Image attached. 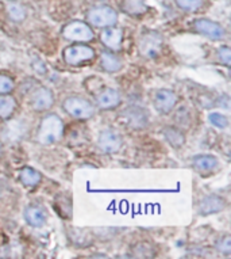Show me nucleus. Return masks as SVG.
Returning <instances> with one entry per match:
<instances>
[{
	"instance_id": "f257e3e1",
	"label": "nucleus",
	"mask_w": 231,
	"mask_h": 259,
	"mask_svg": "<svg viewBox=\"0 0 231 259\" xmlns=\"http://www.w3.org/2000/svg\"><path fill=\"white\" fill-rule=\"evenodd\" d=\"M64 136V122L57 114H47L41 119L37 132V141L41 145H53Z\"/></svg>"
},
{
	"instance_id": "f03ea898",
	"label": "nucleus",
	"mask_w": 231,
	"mask_h": 259,
	"mask_svg": "<svg viewBox=\"0 0 231 259\" xmlns=\"http://www.w3.org/2000/svg\"><path fill=\"white\" fill-rule=\"evenodd\" d=\"M63 109L67 114H69L72 118L79 119V121H87L92 118L95 115V105L91 101L79 97V95H71L68 97L63 103Z\"/></svg>"
},
{
	"instance_id": "7ed1b4c3",
	"label": "nucleus",
	"mask_w": 231,
	"mask_h": 259,
	"mask_svg": "<svg viewBox=\"0 0 231 259\" xmlns=\"http://www.w3.org/2000/svg\"><path fill=\"white\" fill-rule=\"evenodd\" d=\"M164 48V38L156 30H146L143 31L138 39L139 55L146 59H156L158 57Z\"/></svg>"
},
{
	"instance_id": "20e7f679",
	"label": "nucleus",
	"mask_w": 231,
	"mask_h": 259,
	"mask_svg": "<svg viewBox=\"0 0 231 259\" xmlns=\"http://www.w3.org/2000/svg\"><path fill=\"white\" fill-rule=\"evenodd\" d=\"M87 21L93 27L104 29L118 23V13L109 6H97L89 10L87 14Z\"/></svg>"
},
{
	"instance_id": "39448f33",
	"label": "nucleus",
	"mask_w": 231,
	"mask_h": 259,
	"mask_svg": "<svg viewBox=\"0 0 231 259\" xmlns=\"http://www.w3.org/2000/svg\"><path fill=\"white\" fill-rule=\"evenodd\" d=\"M64 61L71 65V67H80L83 64L89 63L96 57V52L95 49L88 45H83V44H77V45H72L64 49L63 52Z\"/></svg>"
},
{
	"instance_id": "423d86ee",
	"label": "nucleus",
	"mask_w": 231,
	"mask_h": 259,
	"mask_svg": "<svg viewBox=\"0 0 231 259\" xmlns=\"http://www.w3.org/2000/svg\"><path fill=\"white\" fill-rule=\"evenodd\" d=\"M63 37L72 42H89L95 38L92 27L81 21H72L64 26Z\"/></svg>"
},
{
	"instance_id": "0eeeda50",
	"label": "nucleus",
	"mask_w": 231,
	"mask_h": 259,
	"mask_svg": "<svg viewBox=\"0 0 231 259\" xmlns=\"http://www.w3.org/2000/svg\"><path fill=\"white\" fill-rule=\"evenodd\" d=\"M194 30L203 37L211 39V41H222L226 38V30L220 23L208 19V18H199L195 19Z\"/></svg>"
},
{
	"instance_id": "6e6552de",
	"label": "nucleus",
	"mask_w": 231,
	"mask_h": 259,
	"mask_svg": "<svg viewBox=\"0 0 231 259\" xmlns=\"http://www.w3.org/2000/svg\"><path fill=\"white\" fill-rule=\"evenodd\" d=\"M121 117H122L123 122L131 129H145L150 121V114H149L147 109L138 106V105L127 106L121 113Z\"/></svg>"
},
{
	"instance_id": "1a4fd4ad",
	"label": "nucleus",
	"mask_w": 231,
	"mask_h": 259,
	"mask_svg": "<svg viewBox=\"0 0 231 259\" xmlns=\"http://www.w3.org/2000/svg\"><path fill=\"white\" fill-rule=\"evenodd\" d=\"M97 144H99V148L103 152L117 153L122 148L123 137L117 129H113V127H105V129L100 131V133H99Z\"/></svg>"
},
{
	"instance_id": "9d476101",
	"label": "nucleus",
	"mask_w": 231,
	"mask_h": 259,
	"mask_svg": "<svg viewBox=\"0 0 231 259\" xmlns=\"http://www.w3.org/2000/svg\"><path fill=\"white\" fill-rule=\"evenodd\" d=\"M30 105L33 107V110L38 111V113L50 110L53 105H54V94L50 89L41 85V87H38L31 93Z\"/></svg>"
},
{
	"instance_id": "9b49d317",
	"label": "nucleus",
	"mask_w": 231,
	"mask_h": 259,
	"mask_svg": "<svg viewBox=\"0 0 231 259\" xmlns=\"http://www.w3.org/2000/svg\"><path fill=\"white\" fill-rule=\"evenodd\" d=\"M179 97L172 90L161 89L154 94L153 105L160 114H169L177 105Z\"/></svg>"
},
{
	"instance_id": "f8f14e48",
	"label": "nucleus",
	"mask_w": 231,
	"mask_h": 259,
	"mask_svg": "<svg viewBox=\"0 0 231 259\" xmlns=\"http://www.w3.org/2000/svg\"><path fill=\"white\" fill-rule=\"evenodd\" d=\"M191 164L196 172L202 174L203 177H207V175L214 174L219 170L220 161L214 155H196L192 157Z\"/></svg>"
},
{
	"instance_id": "ddd939ff",
	"label": "nucleus",
	"mask_w": 231,
	"mask_h": 259,
	"mask_svg": "<svg viewBox=\"0 0 231 259\" xmlns=\"http://www.w3.org/2000/svg\"><path fill=\"white\" fill-rule=\"evenodd\" d=\"M226 208V200L218 194L204 196L198 204V213L200 216H210L215 213L222 212Z\"/></svg>"
},
{
	"instance_id": "4468645a",
	"label": "nucleus",
	"mask_w": 231,
	"mask_h": 259,
	"mask_svg": "<svg viewBox=\"0 0 231 259\" xmlns=\"http://www.w3.org/2000/svg\"><path fill=\"white\" fill-rule=\"evenodd\" d=\"M100 41L108 51L119 52L122 49L123 30L117 26H109L101 29Z\"/></svg>"
},
{
	"instance_id": "2eb2a0df",
	"label": "nucleus",
	"mask_w": 231,
	"mask_h": 259,
	"mask_svg": "<svg viewBox=\"0 0 231 259\" xmlns=\"http://www.w3.org/2000/svg\"><path fill=\"white\" fill-rule=\"evenodd\" d=\"M95 102L100 110H112L122 103V97L118 90L107 87L95 97Z\"/></svg>"
},
{
	"instance_id": "dca6fc26",
	"label": "nucleus",
	"mask_w": 231,
	"mask_h": 259,
	"mask_svg": "<svg viewBox=\"0 0 231 259\" xmlns=\"http://www.w3.org/2000/svg\"><path fill=\"white\" fill-rule=\"evenodd\" d=\"M27 131H29V126L23 119H13L6 123L3 133H2V139L9 143H17L26 136Z\"/></svg>"
},
{
	"instance_id": "f3484780",
	"label": "nucleus",
	"mask_w": 231,
	"mask_h": 259,
	"mask_svg": "<svg viewBox=\"0 0 231 259\" xmlns=\"http://www.w3.org/2000/svg\"><path fill=\"white\" fill-rule=\"evenodd\" d=\"M25 221L30 227L33 228H41L46 224L47 221V213L42 205L38 204H30L23 212Z\"/></svg>"
},
{
	"instance_id": "a211bd4d",
	"label": "nucleus",
	"mask_w": 231,
	"mask_h": 259,
	"mask_svg": "<svg viewBox=\"0 0 231 259\" xmlns=\"http://www.w3.org/2000/svg\"><path fill=\"white\" fill-rule=\"evenodd\" d=\"M100 67L107 73H117L123 68V60L115 52L104 51L100 55Z\"/></svg>"
},
{
	"instance_id": "6ab92c4d",
	"label": "nucleus",
	"mask_w": 231,
	"mask_h": 259,
	"mask_svg": "<svg viewBox=\"0 0 231 259\" xmlns=\"http://www.w3.org/2000/svg\"><path fill=\"white\" fill-rule=\"evenodd\" d=\"M162 136H164V139L166 140V143L175 149H179L181 148V147H184L185 141H187L184 132L181 131L180 127L172 126V125L165 126L164 129H162Z\"/></svg>"
},
{
	"instance_id": "aec40b11",
	"label": "nucleus",
	"mask_w": 231,
	"mask_h": 259,
	"mask_svg": "<svg viewBox=\"0 0 231 259\" xmlns=\"http://www.w3.org/2000/svg\"><path fill=\"white\" fill-rule=\"evenodd\" d=\"M18 175L21 183L26 187H37L42 181V174L33 167H23Z\"/></svg>"
},
{
	"instance_id": "412c9836",
	"label": "nucleus",
	"mask_w": 231,
	"mask_h": 259,
	"mask_svg": "<svg viewBox=\"0 0 231 259\" xmlns=\"http://www.w3.org/2000/svg\"><path fill=\"white\" fill-rule=\"evenodd\" d=\"M17 109V101L10 94H0V118L10 119Z\"/></svg>"
},
{
	"instance_id": "4be33fe9",
	"label": "nucleus",
	"mask_w": 231,
	"mask_h": 259,
	"mask_svg": "<svg viewBox=\"0 0 231 259\" xmlns=\"http://www.w3.org/2000/svg\"><path fill=\"white\" fill-rule=\"evenodd\" d=\"M131 255L135 258H153L156 256V248L150 243L139 242L131 248Z\"/></svg>"
},
{
	"instance_id": "5701e85b",
	"label": "nucleus",
	"mask_w": 231,
	"mask_h": 259,
	"mask_svg": "<svg viewBox=\"0 0 231 259\" xmlns=\"http://www.w3.org/2000/svg\"><path fill=\"white\" fill-rule=\"evenodd\" d=\"M122 10L129 15H141L146 11V6L141 0H126L122 3Z\"/></svg>"
},
{
	"instance_id": "b1692460",
	"label": "nucleus",
	"mask_w": 231,
	"mask_h": 259,
	"mask_svg": "<svg viewBox=\"0 0 231 259\" xmlns=\"http://www.w3.org/2000/svg\"><path fill=\"white\" fill-rule=\"evenodd\" d=\"M7 15L13 22H23L26 19V10L22 5L18 3H11L7 7Z\"/></svg>"
},
{
	"instance_id": "393cba45",
	"label": "nucleus",
	"mask_w": 231,
	"mask_h": 259,
	"mask_svg": "<svg viewBox=\"0 0 231 259\" xmlns=\"http://www.w3.org/2000/svg\"><path fill=\"white\" fill-rule=\"evenodd\" d=\"M69 236H71L72 242L75 243V244H77V246L85 247L92 243V238H91V236H89V235L83 230L72 228V232Z\"/></svg>"
},
{
	"instance_id": "a878e982",
	"label": "nucleus",
	"mask_w": 231,
	"mask_h": 259,
	"mask_svg": "<svg viewBox=\"0 0 231 259\" xmlns=\"http://www.w3.org/2000/svg\"><path fill=\"white\" fill-rule=\"evenodd\" d=\"M179 9L188 11V13H195L204 6L206 0H175Z\"/></svg>"
},
{
	"instance_id": "bb28decb",
	"label": "nucleus",
	"mask_w": 231,
	"mask_h": 259,
	"mask_svg": "<svg viewBox=\"0 0 231 259\" xmlns=\"http://www.w3.org/2000/svg\"><path fill=\"white\" fill-rule=\"evenodd\" d=\"M215 250L218 251L219 254L222 255H230L231 254V236L228 234L222 235L220 238L216 239L215 242Z\"/></svg>"
},
{
	"instance_id": "cd10ccee",
	"label": "nucleus",
	"mask_w": 231,
	"mask_h": 259,
	"mask_svg": "<svg viewBox=\"0 0 231 259\" xmlns=\"http://www.w3.org/2000/svg\"><path fill=\"white\" fill-rule=\"evenodd\" d=\"M208 122L218 129H226L228 126V118L222 113H216V111H212L208 114Z\"/></svg>"
},
{
	"instance_id": "c85d7f7f",
	"label": "nucleus",
	"mask_w": 231,
	"mask_h": 259,
	"mask_svg": "<svg viewBox=\"0 0 231 259\" xmlns=\"http://www.w3.org/2000/svg\"><path fill=\"white\" fill-rule=\"evenodd\" d=\"M15 90V81L11 76L0 73V94H11Z\"/></svg>"
},
{
	"instance_id": "c756f323",
	"label": "nucleus",
	"mask_w": 231,
	"mask_h": 259,
	"mask_svg": "<svg viewBox=\"0 0 231 259\" xmlns=\"http://www.w3.org/2000/svg\"><path fill=\"white\" fill-rule=\"evenodd\" d=\"M216 56H218V60L220 63L227 67V68H230L231 65V51L228 47H220L218 48V51H216Z\"/></svg>"
},
{
	"instance_id": "7c9ffc66",
	"label": "nucleus",
	"mask_w": 231,
	"mask_h": 259,
	"mask_svg": "<svg viewBox=\"0 0 231 259\" xmlns=\"http://www.w3.org/2000/svg\"><path fill=\"white\" fill-rule=\"evenodd\" d=\"M218 106L223 107L224 110H228V109H230V97H228L227 94H224V95H222V97L219 98Z\"/></svg>"
},
{
	"instance_id": "2f4dec72",
	"label": "nucleus",
	"mask_w": 231,
	"mask_h": 259,
	"mask_svg": "<svg viewBox=\"0 0 231 259\" xmlns=\"http://www.w3.org/2000/svg\"><path fill=\"white\" fill-rule=\"evenodd\" d=\"M2 153H3V143L0 141V156H2Z\"/></svg>"
}]
</instances>
